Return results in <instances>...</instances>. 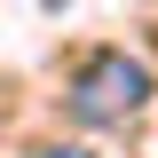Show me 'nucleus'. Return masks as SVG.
I'll return each mask as SVG.
<instances>
[{
  "mask_svg": "<svg viewBox=\"0 0 158 158\" xmlns=\"http://www.w3.org/2000/svg\"><path fill=\"white\" fill-rule=\"evenodd\" d=\"M150 103V71H142L135 56H87L79 63V79H71V118L79 127H127V118Z\"/></svg>",
  "mask_w": 158,
  "mask_h": 158,
  "instance_id": "1",
  "label": "nucleus"
},
{
  "mask_svg": "<svg viewBox=\"0 0 158 158\" xmlns=\"http://www.w3.org/2000/svg\"><path fill=\"white\" fill-rule=\"evenodd\" d=\"M40 158H87V150H71V142H63V150H40Z\"/></svg>",
  "mask_w": 158,
  "mask_h": 158,
  "instance_id": "2",
  "label": "nucleus"
}]
</instances>
